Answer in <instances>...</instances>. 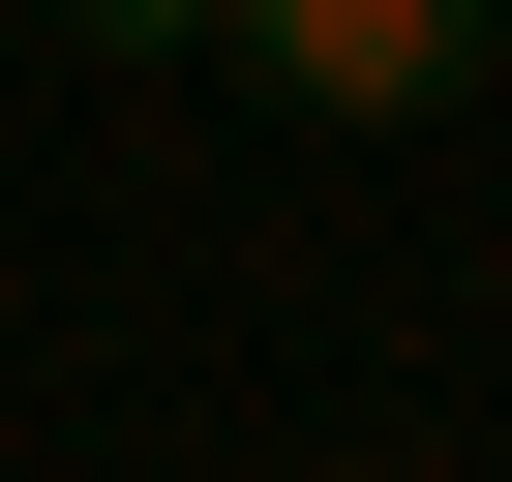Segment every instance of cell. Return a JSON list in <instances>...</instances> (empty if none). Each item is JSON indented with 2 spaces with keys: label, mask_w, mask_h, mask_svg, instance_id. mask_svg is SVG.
Wrapping results in <instances>:
<instances>
[{
  "label": "cell",
  "mask_w": 512,
  "mask_h": 482,
  "mask_svg": "<svg viewBox=\"0 0 512 482\" xmlns=\"http://www.w3.org/2000/svg\"><path fill=\"white\" fill-rule=\"evenodd\" d=\"M61 31H91V61H211V0H61Z\"/></svg>",
  "instance_id": "obj_2"
},
{
  "label": "cell",
  "mask_w": 512,
  "mask_h": 482,
  "mask_svg": "<svg viewBox=\"0 0 512 482\" xmlns=\"http://www.w3.org/2000/svg\"><path fill=\"white\" fill-rule=\"evenodd\" d=\"M211 61H272L302 121H452L512 61V0H211Z\"/></svg>",
  "instance_id": "obj_1"
}]
</instances>
